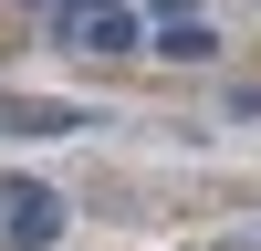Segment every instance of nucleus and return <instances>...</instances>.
Returning a JSON list of instances; mask_svg holds the SVG:
<instances>
[{
    "mask_svg": "<svg viewBox=\"0 0 261 251\" xmlns=\"http://www.w3.org/2000/svg\"><path fill=\"white\" fill-rule=\"evenodd\" d=\"M0 241H11V251H53L63 241V199L32 188V178H11V188H0Z\"/></svg>",
    "mask_w": 261,
    "mask_h": 251,
    "instance_id": "nucleus-1",
    "label": "nucleus"
},
{
    "mask_svg": "<svg viewBox=\"0 0 261 251\" xmlns=\"http://www.w3.org/2000/svg\"><path fill=\"white\" fill-rule=\"evenodd\" d=\"M84 105H63V94H0V136H84Z\"/></svg>",
    "mask_w": 261,
    "mask_h": 251,
    "instance_id": "nucleus-2",
    "label": "nucleus"
},
{
    "mask_svg": "<svg viewBox=\"0 0 261 251\" xmlns=\"http://www.w3.org/2000/svg\"><path fill=\"white\" fill-rule=\"evenodd\" d=\"M84 53H146V42H136V21H125L115 0H94V11H84Z\"/></svg>",
    "mask_w": 261,
    "mask_h": 251,
    "instance_id": "nucleus-3",
    "label": "nucleus"
},
{
    "mask_svg": "<svg viewBox=\"0 0 261 251\" xmlns=\"http://www.w3.org/2000/svg\"><path fill=\"white\" fill-rule=\"evenodd\" d=\"M157 53H178V63H209V53H220V32L188 11V21H167V42H157Z\"/></svg>",
    "mask_w": 261,
    "mask_h": 251,
    "instance_id": "nucleus-4",
    "label": "nucleus"
},
{
    "mask_svg": "<svg viewBox=\"0 0 261 251\" xmlns=\"http://www.w3.org/2000/svg\"><path fill=\"white\" fill-rule=\"evenodd\" d=\"M84 11H94V0H84Z\"/></svg>",
    "mask_w": 261,
    "mask_h": 251,
    "instance_id": "nucleus-5",
    "label": "nucleus"
}]
</instances>
